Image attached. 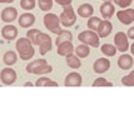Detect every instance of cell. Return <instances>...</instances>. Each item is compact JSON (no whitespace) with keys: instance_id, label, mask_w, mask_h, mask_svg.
I'll return each mask as SVG.
<instances>
[{"instance_id":"cell-1","label":"cell","mask_w":134,"mask_h":124,"mask_svg":"<svg viewBox=\"0 0 134 124\" xmlns=\"http://www.w3.org/2000/svg\"><path fill=\"white\" fill-rule=\"evenodd\" d=\"M33 41L30 40L29 38H19L16 40V50L19 53V57L23 60H29L34 57L35 49L33 47Z\"/></svg>"},{"instance_id":"cell-2","label":"cell","mask_w":134,"mask_h":124,"mask_svg":"<svg viewBox=\"0 0 134 124\" xmlns=\"http://www.w3.org/2000/svg\"><path fill=\"white\" fill-rule=\"evenodd\" d=\"M43 23H44V25H45V28H47L49 31L54 33V34H59V33L62 31L60 18H59L58 15L53 14V13H48V14L44 15Z\"/></svg>"},{"instance_id":"cell-3","label":"cell","mask_w":134,"mask_h":124,"mask_svg":"<svg viewBox=\"0 0 134 124\" xmlns=\"http://www.w3.org/2000/svg\"><path fill=\"white\" fill-rule=\"evenodd\" d=\"M59 18H60V24L63 26H66V28L68 26H73L76 23L75 12H74L73 6H70V5L63 6V12L59 15Z\"/></svg>"},{"instance_id":"cell-4","label":"cell","mask_w":134,"mask_h":124,"mask_svg":"<svg viewBox=\"0 0 134 124\" xmlns=\"http://www.w3.org/2000/svg\"><path fill=\"white\" fill-rule=\"evenodd\" d=\"M99 38L100 36L98 35V33H95L94 30H90V29L84 30V31H82L78 35L79 41H82L84 44H88L89 47H93V48L99 47Z\"/></svg>"},{"instance_id":"cell-5","label":"cell","mask_w":134,"mask_h":124,"mask_svg":"<svg viewBox=\"0 0 134 124\" xmlns=\"http://www.w3.org/2000/svg\"><path fill=\"white\" fill-rule=\"evenodd\" d=\"M34 45H38L39 47V53L41 55H45L48 52L52 50V38L45 34V33H39L36 39L34 41Z\"/></svg>"},{"instance_id":"cell-6","label":"cell","mask_w":134,"mask_h":124,"mask_svg":"<svg viewBox=\"0 0 134 124\" xmlns=\"http://www.w3.org/2000/svg\"><path fill=\"white\" fill-rule=\"evenodd\" d=\"M114 45L117 47L119 52H127L129 49V41H128V35L123 31H118L115 36H114Z\"/></svg>"},{"instance_id":"cell-7","label":"cell","mask_w":134,"mask_h":124,"mask_svg":"<svg viewBox=\"0 0 134 124\" xmlns=\"http://www.w3.org/2000/svg\"><path fill=\"white\" fill-rule=\"evenodd\" d=\"M117 18L124 25H129L134 21V9L132 8H125L123 10H119L117 13Z\"/></svg>"},{"instance_id":"cell-8","label":"cell","mask_w":134,"mask_h":124,"mask_svg":"<svg viewBox=\"0 0 134 124\" xmlns=\"http://www.w3.org/2000/svg\"><path fill=\"white\" fill-rule=\"evenodd\" d=\"M16 77V71L13 68H4L0 71V79H1L3 84H5V85H12L13 83H15Z\"/></svg>"},{"instance_id":"cell-9","label":"cell","mask_w":134,"mask_h":124,"mask_svg":"<svg viewBox=\"0 0 134 124\" xmlns=\"http://www.w3.org/2000/svg\"><path fill=\"white\" fill-rule=\"evenodd\" d=\"M83 83L82 75L79 73H75V71H71L69 73L66 78L64 80V85L65 87H80Z\"/></svg>"},{"instance_id":"cell-10","label":"cell","mask_w":134,"mask_h":124,"mask_svg":"<svg viewBox=\"0 0 134 124\" xmlns=\"http://www.w3.org/2000/svg\"><path fill=\"white\" fill-rule=\"evenodd\" d=\"M109 68H110V61L107 58H99L93 64V69L97 74H103V73L109 70Z\"/></svg>"},{"instance_id":"cell-11","label":"cell","mask_w":134,"mask_h":124,"mask_svg":"<svg viewBox=\"0 0 134 124\" xmlns=\"http://www.w3.org/2000/svg\"><path fill=\"white\" fill-rule=\"evenodd\" d=\"M1 20L4 21V23H12L14 21L18 16V10L15 8H13V6H8L5 9H3V12H1Z\"/></svg>"},{"instance_id":"cell-12","label":"cell","mask_w":134,"mask_h":124,"mask_svg":"<svg viewBox=\"0 0 134 124\" xmlns=\"http://www.w3.org/2000/svg\"><path fill=\"white\" fill-rule=\"evenodd\" d=\"M18 21H19V25L23 26V28L33 26L35 23V15L31 14V13H24V14H21V15L19 16Z\"/></svg>"},{"instance_id":"cell-13","label":"cell","mask_w":134,"mask_h":124,"mask_svg":"<svg viewBox=\"0 0 134 124\" xmlns=\"http://www.w3.org/2000/svg\"><path fill=\"white\" fill-rule=\"evenodd\" d=\"M111 30H113L111 23L109 21V19H105V20H102V23H100L97 33H98V35H99L100 38H107V36L111 33Z\"/></svg>"},{"instance_id":"cell-14","label":"cell","mask_w":134,"mask_h":124,"mask_svg":"<svg viewBox=\"0 0 134 124\" xmlns=\"http://www.w3.org/2000/svg\"><path fill=\"white\" fill-rule=\"evenodd\" d=\"M133 57H130L129 54H122L118 58V66L123 70H128L133 66Z\"/></svg>"},{"instance_id":"cell-15","label":"cell","mask_w":134,"mask_h":124,"mask_svg":"<svg viewBox=\"0 0 134 124\" xmlns=\"http://www.w3.org/2000/svg\"><path fill=\"white\" fill-rule=\"evenodd\" d=\"M1 35L5 40H14L18 36V29L14 25H5L1 29Z\"/></svg>"},{"instance_id":"cell-16","label":"cell","mask_w":134,"mask_h":124,"mask_svg":"<svg viewBox=\"0 0 134 124\" xmlns=\"http://www.w3.org/2000/svg\"><path fill=\"white\" fill-rule=\"evenodd\" d=\"M115 13V9H114V6L111 4L110 1H104L102 6H100V14H102V16L104 19H110L113 16V14Z\"/></svg>"},{"instance_id":"cell-17","label":"cell","mask_w":134,"mask_h":124,"mask_svg":"<svg viewBox=\"0 0 134 124\" xmlns=\"http://www.w3.org/2000/svg\"><path fill=\"white\" fill-rule=\"evenodd\" d=\"M57 47H58V54L62 55V57H66L68 54H71L75 50L71 41H63Z\"/></svg>"},{"instance_id":"cell-18","label":"cell","mask_w":134,"mask_h":124,"mask_svg":"<svg viewBox=\"0 0 134 124\" xmlns=\"http://www.w3.org/2000/svg\"><path fill=\"white\" fill-rule=\"evenodd\" d=\"M94 14V8L90 4H82L78 8V15L82 18H90Z\"/></svg>"},{"instance_id":"cell-19","label":"cell","mask_w":134,"mask_h":124,"mask_svg":"<svg viewBox=\"0 0 134 124\" xmlns=\"http://www.w3.org/2000/svg\"><path fill=\"white\" fill-rule=\"evenodd\" d=\"M66 64L69 68L71 69H78V68H80L82 66V61L79 59V57L76 55V54H68L66 55Z\"/></svg>"},{"instance_id":"cell-20","label":"cell","mask_w":134,"mask_h":124,"mask_svg":"<svg viewBox=\"0 0 134 124\" xmlns=\"http://www.w3.org/2000/svg\"><path fill=\"white\" fill-rule=\"evenodd\" d=\"M45 64H48V63L44 58L36 59V60H34V61H31V63H29V64L26 65V71L30 73V74H33L38 68H40V66H43V65H45Z\"/></svg>"},{"instance_id":"cell-21","label":"cell","mask_w":134,"mask_h":124,"mask_svg":"<svg viewBox=\"0 0 134 124\" xmlns=\"http://www.w3.org/2000/svg\"><path fill=\"white\" fill-rule=\"evenodd\" d=\"M74 53H75L79 58H87L88 55H89V53H90V48H89V45H88V44L82 43L80 45H78V47L75 48Z\"/></svg>"},{"instance_id":"cell-22","label":"cell","mask_w":134,"mask_h":124,"mask_svg":"<svg viewBox=\"0 0 134 124\" xmlns=\"http://www.w3.org/2000/svg\"><path fill=\"white\" fill-rule=\"evenodd\" d=\"M3 60H4L5 65H8V66H12V65H14L15 63H16L18 55H16V53H15V52L9 50V52H6V53L4 54V58H3Z\"/></svg>"},{"instance_id":"cell-23","label":"cell","mask_w":134,"mask_h":124,"mask_svg":"<svg viewBox=\"0 0 134 124\" xmlns=\"http://www.w3.org/2000/svg\"><path fill=\"white\" fill-rule=\"evenodd\" d=\"M71 40H73V34L70 33L69 30H62L58 34V36H57L55 44L59 45V44L63 43V41H71Z\"/></svg>"},{"instance_id":"cell-24","label":"cell","mask_w":134,"mask_h":124,"mask_svg":"<svg viewBox=\"0 0 134 124\" xmlns=\"http://www.w3.org/2000/svg\"><path fill=\"white\" fill-rule=\"evenodd\" d=\"M100 50H102V53L104 54L105 57H114L118 49H117V47L113 45V44H103V45L100 47Z\"/></svg>"},{"instance_id":"cell-25","label":"cell","mask_w":134,"mask_h":124,"mask_svg":"<svg viewBox=\"0 0 134 124\" xmlns=\"http://www.w3.org/2000/svg\"><path fill=\"white\" fill-rule=\"evenodd\" d=\"M35 87H58V83L53 82L48 77H40L35 83Z\"/></svg>"},{"instance_id":"cell-26","label":"cell","mask_w":134,"mask_h":124,"mask_svg":"<svg viewBox=\"0 0 134 124\" xmlns=\"http://www.w3.org/2000/svg\"><path fill=\"white\" fill-rule=\"evenodd\" d=\"M100 23H102V19L100 18H98V16H90V18L88 19V28L90 30L97 31L98 28H99Z\"/></svg>"},{"instance_id":"cell-27","label":"cell","mask_w":134,"mask_h":124,"mask_svg":"<svg viewBox=\"0 0 134 124\" xmlns=\"http://www.w3.org/2000/svg\"><path fill=\"white\" fill-rule=\"evenodd\" d=\"M122 84L125 87H134V70L122 78Z\"/></svg>"},{"instance_id":"cell-28","label":"cell","mask_w":134,"mask_h":124,"mask_svg":"<svg viewBox=\"0 0 134 124\" xmlns=\"http://www.w3.org/2000/svg\"><path fill=\"white\" fill-rule=\"evenodd\" d=\"M38 5L43 12H49L53 8V0H38Z\"/></svg>"},{"instance_id":"cell-29","label":"cell","mask_w":134,"mask_h":124,"mask_svg":"<svg viewBox=\"0 0 134 124\" xmlns=\"http://www.w3.org/2000/svg\"><path fill=\"white\" fill-rule=\"evenodd\" d=\"M93 87H113V83L108 82V80L103 77H99L93 82Z\"/></svg>"},{"instance_id":"cell-30","label":"cell","mask_w":134,"mask_h":124,"mask_svg":"<svg viewBox=\"0 0 134 124\" xmlns=\"http://www.w3.org/2000/svg\"><path fill=\"white\" fill-rule=\"evenodd\" d=\"M36 0H20V6L24 10H31L35 8Z\"/></svg>"},{"instance_id":"cell-31","label":"cell","mask_w":134,"mask_h":124,"mask_svg":"<svg viewBox=\"0 0 134 124\" xmlns=\"http://www.w3.org/2000/svg\"><path fill=\"white\" fill-rule=\"evenodd\" d=\"M52 71H53V66H50L49 64H45V65H43V66H40V68H38L33 74L43 75V74H48V73H52Z\"/></svg>"},{"instance_id":"cell-32","label":"cell","mask_w":134,"mask_h":124,"mask_svg":"<svg viewBox=\"0 0 134 124\" xmlns=\"http://www.w3.org/2000/svg\"><path fill=\"white\" fill-rule=\"evenodd\" d=\"M39 33H40V30L39 29H29L28 30V33H26V36H28L30 40L33 41V44H34V41H35V39H36V36H38Z\"/></svg>"},{"instance_id":"cell-33","label":"cell","mask_w":134,"mask_h":124,"mask_svg":"<svg viewBox=\"0 0 134 124\" xmlns=\"http://www.w3.org/2000/svg\"><path fill=\"white\" fill-rule=\"evenodd\" d=\"M113 1H114V4H117L118 6L125 9V8H128V6L132 5V1H133V0H113Z\"/></svg>"},{"instance_id":"cell-34","label":"cell","mask_w":134,"mask_h":124,"mask_svg":"<svg viewBox=\"0 0 134 124\" xmlns=\"http://www.w3.org/2000/svg\"><path fill=\"white\" fill-rule=\"evenodd\" d=\"M54 1H55L57 4H59V5H62V6H66V5H70L73 0H54Z\"/></svg>"},{"instance_id":"cell-35","label":"cell","mask_w":134,"mask_h":124,"mask_svg":"<svg viewBox=\"0 0 134 124\" xmlns=\"http://www.w3.org/2000/svg\"><path fill=\"white\" fill-rule=\"evenodd\" d=\"M127 35H128L129 39H133V40H134V26H130V28H129Z\"/></svg>"},{"instance_id":"cell-36","label":"cell","mask_w":134,"mask_h":124,"mask_svg":"<svg viewBox=\"0 0 134 124\" xmlns=\"http://www.w3.org/2000/svg\"><path fill=\"white\" fill-rule=\"evenodd\" d=\"M33 85H34V84H33V83H30V82H28V83H25V84H24V87H33Z\"/></svg>"},{"instance_id":"cell-37","label":"cell","mask_w":134,"mask_h":124,"mask_svg":"<svg viewBox=\"0 0 134 124\" xmlns=\"http://www.w3.org/2000/svg\"><path fill=\"white\" fill-rule=\"evenodd\" d=\"M130 52H132V54L134 55V43L132 44V45H130Z\"/></svg>"},{"instance_id":"cell-38","label":"cell","mask_w":134,"mask_h":124,"mask_svg":"<svg viewBox=\"0 0 134 124\" xmlns=\"http://www.w3.org/2000/svg\"><path fill=\"white\" fill-rule=\"evenodd\" d=\"M4 3H6V0H0V4H4Z\"/></svg>"},{"instance_id":"cell-39","label":"cell","mask_w":134,"mask_h":124,"mask_svg":"<svg viewBox=\"0 0 134 124\" xmlns=\"http://www.w3.org/2000/svg\"><path fill=\"white\" fill-rule=\"evenodd\" d=\"M13 1H14V0H6V3H8V4H10V3H13Z\"/></svg>"},{"instance_id":"cell-40","label":"cell","mask_w":134,"mask_h":124,"mask_svg":"<svg viewBox=\"0 0 134 124\" xmlns=\"http://www.w3.org/2000/svg\"><path fill=\"white\" fill-rule=\"evenodd\" d=\"M104 1H107V0H104Z\"/></svg>"}]
</instances>
